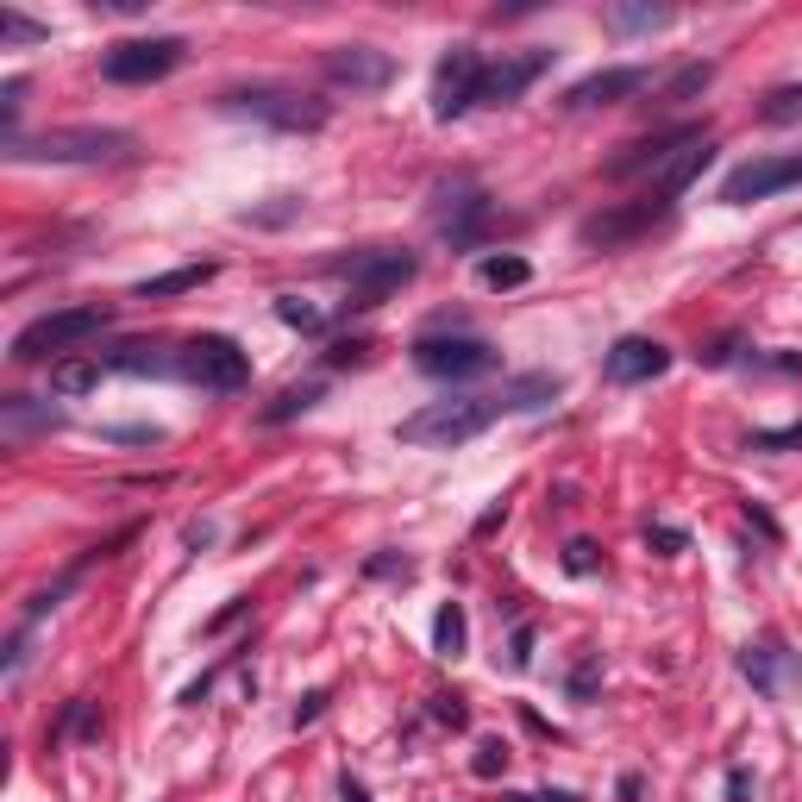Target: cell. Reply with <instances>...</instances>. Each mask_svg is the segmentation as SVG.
Listing matches in <instances>:
<instances>
[{"label":"cell","mask_w":802,"mask_h":802,"mask_svg":"<svg viewBox=\"0 0 802 802\" xmlns=\"http://www.w3.org/2000/svg\"><path fill=\"white\" fill-rule=\"evenodd\" d=\"M220 113L232 120H257L270 132H320L333 120V101H320V94H301V88H282V82H251V88H226L220 94Z\"/></svg>","instance_id":"obj_1"},{"label":"cell","mask_w":802,"mask_h":802,"mask_svg":"<svg viewBox=\"0 0 802 802\" xmlns=\"http://www.w3.org/2000/svg\"><path fill=\"white\" fill-rule=\"evenodd\" d=\"M495 420H502V401H495V395H452V401H427L420 414H408L395 427V439L401 445H439V452H452V445L483 439Z\"/></svg>","instance_id":"obj_2"},{"label":"cell","mask_w":802,"mask_h":802,"mask_svg":"<svg viewBox=\"0 0 802 802\" xmlns=\"http://www.w3.org/2000/svg\"><path fill=\"white\" fill-rule=\"evenodd\" d=\"M326 276L351 282V301H345V308L364 314V308H383L389 295L408 289V282L420 276V257H414V251H395V245H376V251L333 257V264H326Z\"/></svg>","instance_id":"obj_3"},{"label":"cell","mask_w":802,"mask_h":802,"mask_svg":"<svg viewBox=\"0 0 802 802\" xmlns=\"http://www.w3.org/2000/svg\"><path fill=\"white\" fill-rule=\"evenodd\" d=\"M126 151H132V132H120V126H51L38 138L7 145L13 163H107Z\"/></svg>","instance_id":"obj_4"},{"label":"cell","mask_w":802,"mask_h":802,"mask_svg":"<svg viewBox=\"0 0 802 802\" xmlns=\"http://www.w3.org/2000/svg\"><path fill=\"white\" fill-rule=\"evenodd\" d=\"M113 326V308H94V301H82V308H51V314H38L32 326H19L13 345H7V358L13 364H44L51 351H69V345H82L94 333H107Z\"/></svg>","instance_id":"obj_5"},{"label":"cell","mask_w":802,"mask_h":802,"mask_svg":"<svg viewBox=\"0 0 802 802\" xmlns=\"http://www.w3.org/2000/svg\"><path fill=\"white\" fill-rule=\"evenodd\" d=\"M414 370L433 383H477V376L502 370V351L477 333H420L414 339Z\"/></svg>","instance_id":"obj_6"},{"label":"cell","mask_w":802,"mask_h":802,"mask_svg":"<svg viewBox=\"0 0 802 802\" xmlns=\"http://www.w3.org/2000/svg\"><path fill=\"white\" fill-rule=\"evenodd\" d=\"M182 383H195L207 395H239L251 383V351L226 333H201L182 345Z\"/></svg>","instance_id":"obj_7"},{"label":"cell","mask_w":802,"mask_h":802,"mask_svg":"<svg viewBox=\"0 0 802 802\" xmlns=\"http://www.w3.org/2000/svg\"><path fill=\"white\" fill-rule=\"evenodd\" d=\"M483 76H489V63H483L477 44H452L433 69V120L452 126L470 107H483Z\"/></svg>","instance_id":"obj_8"},{"label":"cell","mask_w":802,"mask_h":802,"mask_svg":"<svg viewBox=\"0 0 802 802\" xmlns=\"http://www.w3.org/2000/svg\"><path fill=\"white\" fill-rule=\"evenodd\" d=\"M188 57V44L182 38H120V44H107V57H101V76L107 82H120V88H145V82H163L170 69H182Z\"/></svg>","instance_id":"obj_9"},{"label":"cell","mask_w":802,"mask_h":802,"mask_svg":"<svg viewBox=\"0 0 802 802\" xmlns=\"http://www.w3.org/2000/svg\"><path fill=\"white\" fill-rule=\"evenodd\" d=\"M433 220H439V232H445V245H452V251H470V245L489 239L495 207H489V195H483V188L470 182V176H458V182H439Z\"/></svg>","instance_id":"obj_10"},{"label":"cell","mask_w":802,"mask_h":802,"mask_svg":"<svg viewBox=\"0 0 802 802\" xmlns=\"http://www.w3.org/2000/svg\"><path fill=\"white\" fill-rule=\"evenodd\" d=\"M796 182H802V151H790V157H752V163H740V170L721 182V201L727 207H752V201L784 195V188H796Z\"/></svg>","instance_id":"obj_11"},{"label":"cell","mask_w":802,"mask_h":802,"mask_svg":"<svg viewBox=\"0 0 802 802\" xmlns=\"http://www.w3.org/2000/svg\"><path fill=\"white\" fill-rule=\"evenodd\" d=\"M320 69L333 88H351V94H383L395 82V57L376 51V44H339V51L320 57Z\"/></svg>","instance_id":"obj_12"},{"label":"cell","mask_w":802,"mask_h":802,"mask_svg":"<svg viewBox=\"0 0 802 802\" xmlns=\"http://www.w3.org/2000/svg\"><path fill=\"white\" fill-rule=\"evenodd\" d=\"M658 220H671V207L665 201H652V195H640V201H627V207H608V214H589L583 226H577V239L589 245V251H615V245H627V239H640V232H652Z\"/></svg>","instance_id":"obj_13"},{"label":"cell","mask_w":802,"mask_h":802,"mask_svg":"<svg viewBox=\"0 0 802 802\" xmlns=\"http://www.w3.org/2000/svg\"><path fill=\"white\" fill-rule=\"evenodd\" d=\"M740 677H746L759 696L784 702V696H796V690H802V658H796L784 640H752V646L740 652Z\"/></svg>","instance_id":"obj_14"},{"label":"cell","mask_w":802,"mask_h":802,"mask_svg":"<svg viewBox=\"0 0 802 802\" xmlns=\"http://www.w3.org/2000/svg\"><path fill=\"white\" fill-rule=\"evenodd\" d=\"M696 138H709L702 126H665V132H652V138H633V145H621V157H608V182H633V176H658L677 151H690Z\"/></svg>","instance_id":"obj_15"},{"label":"cell","mask_w":802,"mask_h":802,"mask_svg":"<svg viewBox=\"0 0 802 802\" xmlns=\"http://www.w3.org/2000/svg\"><path fill=\"white\" fill-rule=\"evenodd\" d=\"M665 370H671V345H658L646 333L615 339V345H608V358H602V376H608V383H621V389L652 383V376H665Z\"/></svg>","instance_id":"obj_16"},{"label":"cell","mask_w":802,"mask_h":802,"mask_svg":"<svg viewBox=\"0 0 802 802\" xmlns=\"http://www.w3.org/2000/svg\"><path fill=\"white\" fill-rule=\"evenodd\" d=\"M652 82V69L646 63H621V69H596V76H583V82H571L564 88V101L558 107H571V113H583V107H615V101H633Z\"/></svg>","instance_id":"obj_17"},{"label":"cell","mask_w":802,"mask_h":802,"mask_svg":"<svg viewBox=\"0 0 802 802\" xmlns=\"http://www.w3.org/2000/svg\"><path fill=\"white\" fill-rule=\"evenodd\" d=\"M558 51H521V57H502V63H489V76H483V107H508V101H521V94L552 69Z\"/></svg>","instance_id":"obj_18"},{"label":"cell","mask_w":802,"mask_h":802,"mask_svg":"<svg viewBox=\"0 0 802 802\" xmlns=\"http://www.w3.org/2000/svg\"><path fill=\"white\" fill-rule=\"evenodd\" d=\"M709 163H715V138H696L690 151H677V157L665 163V170H658V176L646 182V195H652V201H665V207H677V201H683V188H690L702 170H709Z\"/></svg>","instance_id":"obj_19"},{"label":"cell","mask_w":802,"mask_h":802,"mask_svg":"<svg viewBox=\"0 0 802 802\" xmlns=\"http://www.w3.org/2000/svg\"><path fill=\"white\" fill-rule=\"evenodd\" d=\"M57 427H63V408H51V401H32V395L0 401V439L7 445H26L38 433H57Z\"/></svg>","instance_id":"obj_20"},{"label":"cell","mask_w":802,"mask_h":802,"mask_svg":"<svg viewBox=\"0 0 802 802\" xmlns=\"http://www.w3.org/2000/svg\"><path fill=\"white\" fill-rule=\"evenodd\" d=\"M101 364L126 370V376H176L182 383V351H170V345H113Z\"/></svg>","instance_id":"obj_21"},{"label":"cell","mask_w":802,"mask_h":802,"mask_svg":"<svg viewBox=\"0 0 802 802\" xmlns=\"http://www.w3.org/2000/svg\"><path fill=\"white\" fill-rule=\"evenodd\" d=\"M564 395V376H552V370H527V376H514V383L495 395L502 401V414H539L546 401H558Z\"/></svg>","instance_id":"obj_22"},{"label":"cell","mask_w":802,"mask_h":802,"mask_svg":"<svg viewBox=\"0 0 802 802\" xmlns=\"http://www.w3.org/2000/svg\"><path fill=\"white\" fill-rule=\"evenodd\" d=\"M220 264H182V270H163V276H145L138 282V301H170V295H188V289H201V282H214Z\"/></svg>","instance_id":"obj_23"},{"label":"cell","mask_w":802,"mask_h":802,"mask_svg":"<svg viewBox=\"0 0 802 802\" xmlns=\"http://www.w3.org/2000/svg\"><path fill=\"white\" fill-rule=\"evenodd\" d=\"M671 19H677L671 7H652V0H627V7H608V32L640 38V32H665Z\"/></svg>","instance_id":"obj_24"},{"label":"cell","mask_w":802,"mask_h":802,"mask_svg":"<svg viewBox=\"0 0 802 802\" xmlns=\"http://www.w3.org/2000/svg\"><path fill=\"white\" fill-rule=\"evenodd\" d=\"M101 358H57L51 364V395H63V401H76V395H88V389H101Z\"/></svg>","instance_id":"obj_25"},{"label":"cell","mask_w":802,"mask_h":802,"mask_svg":"<svg viewBox=\"0 0 802 802\" xmlns=\"http://www.w3.org/2000/svg\"><path fill=\"white\" fill-rule=\"evenodd\" d=\"M301 214H308V201H301V195H276V201H264V207H239V226L282 232V226H295Z\"/></svg>","instance_id":"obj_26"},{"label":"cell","mask_w":802,"mask_h":802,"mask_svg":"<svg viewBox=\"0 0 802 802\" xmlns=\"http://www.w3.org/2000/svg\"><path fill=\"white\" fill-rule=\"evenodd\" d=\"M477 276H483V289H521V282H533V264L521 251H495L477 264Z\"/></svg>","instance_id":"obj_27"},{"label":"cell","mask_w":802,"mask_h":802,"mask_svg":"<svg viewBox=\"0 0 802 802\" xmlns=\"http://www.w3.org/2000/svg\"><path fill=\"white\" fill-rule=\"evenodd\" d=\"M470 646V621H464V602H445L439 621H433V652L439 658H464Z\"/></svg>","instance_id":"obj_28"},{"label":"cell","mask_w":802,"mask_h":802,"mask_svg":"<svg viewBox=\"0 0 802 802\" xmlns=\"http://www.w3.org/2000/svg\"><path fill=\"white\" fill-rule=\"evenodd\" d=\"M320 395H326V383H289L270 408H264V427H282V420H295V414H308V408H320Z\"/></svg>","instance_id":"obj_29"},{"label":"cell","mask_w":802,"mask_h":802,"mask_svg":"<svg viewBox=\"0 0 802 802\" xmlns=\"http://www.w3.org/2000/svg\"><path fill=\"white\" fill-rule=\"evenodd\" d=\"M709 82H715V63H683L677 76L658 88V101H665V107H683V101H696V94H709Z\"/></svg>","instance_id":"obj_30"},{"label":"cell","mask_w":802,"mask_h":802,"mask_svg":"<svg viewBox=\"0 0 802 802\" xmlns=\"http://www.w3.org/2000/svg\"><path fill=\"white\" fill-rule=\"evenodd\" d=\"M63 734H76V740H101V709H94L88 696H76V702L63 709V721L51 727V746H57Z\"/></svg>","instance_id":"obj_31"},{"label":"cell","mask_w":802,"mask_h":802,"mask_svg":"<svg viewBox=\"0 0 802 802\" xmlns=\"http://www.w3.org/2000/svg\"><path fill=\"white\" fill-rule=\"evenodd\" d=\"M276 320L295 326V333H326V314L314 308V301H301V295H276Z\"/></svg>","instance_id":"obj_32"},{"label":"cell","mask_w":802,"mask_h":802,"mask_svg":"<svg viewBox=\"0 0 802 802\" xmlns=\"http://www.w3.org/2000/svg\"><path fill=\"white\" fill-rule=\"evenodd\" d=\"M571 702H596V690H602V652H583L577 665H571Z\"/></svg>","instance_id":"obj_33"},{"label":"cell","mask_w":802,"mask_h":802,"mask_svg":"<svg viewBox=\"0 0 802 802\" xmlns=\"http://www.w3.org/2000/svg\"><path fill=\"white\" fill-rule=\"evenodd\" d=\"M759 120H765V126H790V120H802V88H771L765 107H759Z\"/></svg>","instance_id":"obj_34"},{"label":"cell","mask_w":802,"mask_h":802,"mask_svg":"<svg viewBox=\"0 0 802 802\" xmlns=\"http://www.w3.org/2000/svg\"><path fill=\"white\" fill-rule=\"evenodd\" d=\"M0 38H7V44H38V38H51V26L26 19L19 7H0Z\"/></svg>","instance_id":"obj_35"},{"label":"cell","mask_w":802,"mask_h":802,"mask_svg":"<svg viewBox=\"0 0 802 802\" xmlns=\"http://www.w3.org/2000/svg\"><path fill=\"white\" fill-rule=\"evenodd\" d=\"M502 771H508V746H502V740H477V752H470V777L495 784Z\"/></svg>","instance_id":"obj_36"},{"label":"cell","mask_w":802,"mask_h":802,"mask_svg":"<svg viewBox=\"0 0 802 802\" xmlns=\"http://www.w3.org/2000/svg\"><path fill=\"white\" fill-rule=\"evenodd\" d=\"M320 364L326 370H358V364H370V339H333L320 351Z\"/></svg>","instance_id":"obj_37"},{"label":"cell","mask_w":802,"mask_h":802,"mask_svg":"<svg viewBox=\"0 0 802 802\" xmlns=\"http://www.w3.org/2000/svg\"><path fill=\"white\" fill-rule=\"evenodd\" d=\"M564 571H571V577H596L602 571V546H596V539H571V546H564Z\"/></svg>","instance_id":"obj_38"},{"label":"cell","mask_w":802,"mask_h":802,"mask_svg":"<svg viewBox=\"0 0 802 802\" xmlns=\"http://www.w3.org/2000/svg\"><path fill=\"white\" fill-rule=\"evenodd\" d=\"M427 715H433L439 727H452V734H464V727H470V709H464V696H433V702H427Z\"/></svg>","instance_id":"obj_39"},{"label":"cell","mask_w":802,"mask_h":802,"mask_svg":"<svg viewBox=\"0 0 802 802\" xmlns=\"http://www.w3.org/2000/svg\"><path fill=\"white\" fill-rule=\"evenodd\" d=\"M527 665H533V627L514 621V633H508V671H527Z\"/></svg>","instance_id":"obj_40"},{"label":"cell","mask_w":802,"mask_h":802,"mask_svg":"<svg viewBox=\"0 0 802 802\" xmlns=\"http://www.w3.org/2000/svg\"><path fill=\"white\" fill-rule=\"evenodd\" d=\"M364 577H401V583H408V577H414V564L401 558V552H376V558L364 564Z\"/></svg>","instance_id":"obj_41"},{"label":"cell","mask_w":802,"mask_h":802,"mask_svg":"<svg viewBox=\"0 0 802 802\" xmlns=\"http://www.w3.org/2000/svg\"><path fill=\"white\" fill-rule=\"evenodd\" d=\"M696 358H702V364H709V370H721V364H734V358H740V333H721L715 345H702V351H696Z\"/></svg>","instance_id":"obj_42"},{"label":"cell","mask_w":802,"mask_h":802,"mask_svg":"<svg viewBox=\"0 0 802 802\" xmlns=\"http://www.w3.org/2000/svg\"><path fill=\"white\" fill-rule=\"evenodd\" d=\"M26 658H32V627L19 621V627H13V640H7V677L26 671Z\"/></svg>","instance_id":"obj_43"},{"label":"cell","mask_w":802,"mask_h":802,"mask_svg":"<svg viewBox=\"0 0 802 802\" xmlns=\"http://www.w3.org/2000/svg\"><path fill=\"white\" fill-rule=\"evenodd\" d=\"M326 702H333V690H308V696L295 702V715H289V721H295V727H314V721L326 715Z\"/></svg>","instance_id":"obj_44"},{"label":"cell","mask_w":802,"mask_h":802,"mask_svg":"<svg viewBox=\"0 0 802 802\" xmlns=\"http://www.w3.org/2000/svg\"><path fill=\"white\" fill-rule=\"evenodd\" d=\"M646 546H658V552H683V546H690V533H683V527H665V521H658V527H646Z\"/></svg>","instance_id":"obj_45"},{"label":"cell","mask_w":802,"mask_h":802,"mask_svg":"<svg viewBox=\"0 0 802 802\" xmlns=\"http://www.w3.org/2000/svg\"><path fill=\"white\" fill-rule=\"evenodd\" d=\"M101 439H113V445H163L157 427H107Z\"/></svg>","instance_id":"obj_46"},{"label":"cell","mask_w":802,"mask_h":802,"mask_svg":"<svg viewBox=\"0 0 802 802\" xmlns=\"http://www.w3.org/2000/svg\"><path fill=\"white\" fill-rule=\"evenodd\" d=\"M214 539H220V533H214V521H188V527H182V546H188V552H207Z\"/></svg>","instance_id":"obj_47"},{"label":"cell","mask_w":802,"mask_h":802,"mask_svg":"<svg viewBox=\"0 0 802 802\" xmlns=\"http://www.w3.org/2000/svg\"><path fill=\"white\" fill-rule=\"evenodd\" d=\"M727 802H752V777H746V765L727 771Z\"/></svg>","instance_id":"obj_48"},{"label":"cell","mask_w":802,"mask_h":802,"mask_svg":"<svg viewBox=\"0 0 802 802\" xmlns=\"http://www.w3.org/2000/svg\"><path fill=\"white\" fill-rule=\"evenodd\" d=\"M502 521H508V502H495V508H483V514H477V539H489V533L502 527Z\"/></svg>","instance_id":"obj_49"},{"label":"cell","mask_w":802,"mask_h":802,"mask_svg":"<svg viewBox=\"0 0 802 802\" xmlns=\"http://www.w3.org/2000/svg\"><path fill=\"white\" fill-rule=\"evenodd\" d=\"M746 521H752V527H759L765 539H784V533H777V521H771V514H765L759 502H746Z\"/></svg>","instance_id":"obj_50"},{"label":"cell","mask_w":802,"mask_h":802,"mask_svg":"<svg viewBox=\"0 0 802 802\" xmlns=\"http://www.w3.org/2000/svg\"><path fill=\"white\" fill-rule=\"evenodd\" d=\"M239 615H245V596H239V602H226V608H220V615H214V621H207V627H214V633H220V627H232V621H239Z\"/></svg>","instance_id":"obj_51"},{"label":"cell","mask_w":802,"mask_h":802,"mask_svg":"<svg viewBox=\"0 0 802 802\" xmlns=\"http://www.w3.org/2000/svg\"><path fill=\"white\" fill-rule=\"evenodd\" d=\"M101 13H145V0H94Z\"/></svg>","instance_id":"obj_52"},{"label":"cell","mask_w":802,"mask_h":802,"mask_svg":"<svg viewBox=\"0 0 802 802\" xmlns=\"http://www.w3.org/2000/svg\"><path fill=\"white\" fill-rule=\"evenodd\" d=\"M339 796H345V802H370V790L358 784V777H345V784H339Z\"/></svg>","instance_id":"obj_53"},{"label":"cell","mask_w":802,"mask_h":802,"mask_svg":"<svg viewBox=\"0 0 802 802\" xmlns=\"http://www.w3.org/2000/svg\"><path fill=\"white\" fill-rule=\"evenodd\" d=\"M621 802H640V777H633V771L621 777Z\"/></svg>","instance_id":"obj_54"},{"label":"cell","mask_w":802,"mask_h":802,"mask_svg":"<svg viewBox=\"0 0 802 802\" xmlns=\"http://www.w3.org/2000/svg\"><path fill=\"white\" fill-rule=\"evenodd\" d=\"M502 802H546V796H521V790H514V796H502Z\"/></svg>","instance_id":"obj_55"}]
</instances>
